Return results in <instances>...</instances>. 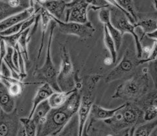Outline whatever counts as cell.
<instances>
[{
  "mask_svg": "<svg viewBox=\"0 0 157 136\" xmlns=\"http://www.w3.org/2000/svg\"><path fill=\"white\" fill-rule=\"evenodd\" d=\"M66 3L64 0H46L40 5L56 19L65 21Z\"/></svg>",
  "mask_w": 157,
  "mask_h": 136,
  "instance_id": "16",
  "label": "cell"
},
{
  "mask_svg": "<svg viewBox=\"0 0 157 136\" xmlns=\"http://www.w3.org/2000/svg\"><path fill=\"white\" fill-rule=\"evenodd\" d=\"M89 5L85 0H71L66 3L65 21L86 24L88 19V8Z\"/></svg>",
  "mask_w": 157,
  "mask_h": 136,
  "instance_id": "10",
  "label": "cell"
},
{
  "mask_svg": "<svg viewBox=\"0 0 157 136\" xmlns=\"http://www.w3.org/2000/svg\"><path fill=\"white\" fill-rule=\"evenodd\" d=\"M86 126L89 136H131V129L116 131L103 121H95L90 118Z\"/></svg>",
  "mask_w": 157,
  "mask_h": 136,
  "instance_id": "12",
  "label": "cell"
},
{
  "mask_svg": "<svg viewBox=\"0 0 157 136\" xmlns=\"http://www.w3.org/2000/svg\"><path fill=\"white\" fill-rule=\"evenodd\" d=\"M31 27L28 28L26 30L22 32L21 35L18 41V45L20 52L23 56L24 60H29V55H28V43L31 38Z\"/></svg>",
  "mask_w": 157,
  "mask_h": 136,
  "instance_id": "25",
  "label": "cell"
},
{
  "mask_svg": "<svg viewBox=\"0 0 157 136\" xmlns=\"http://www.w3.org/2000/svg\"><path fill=\"white\" fill-rule=\"evenodd\" d=\"M104 121L116 131L131 129L144 122L142 110L136 104L126 102L111 118Z\"/></svg>",
  "mask_w": 157,
  "mask_h": 136,
  "instance_id": "3",
  "label": "cell"
},
{
  "mask_svg": "<svg viewBox=\"0 0 157 136\" xmlns=\"http://www.w3.org/2000/svg\"><path fill=\"white\" fill-rule=\"evenodd\" d=\"M99 19L106 27L109 35L113 38L115 44L116 49L118 51L123 42V35L111 24L110 19V10L109 8H103L99 10Z\"/></svg>",
  "mask_w": 157,
  "mask_h": 136,
  "instance_id": "15",
  "label": "cell"
},
{
  "mask_svg": "<svg viewBox=\"0 0 157 136\" xmlns=\"http://www.w3.org/2000/svg\"><path fill=\"white\" fill-rule=\"evenodd\" d=\"M110 19L111 24L118 30L123 36L125 33L130 34L134 39L136 45V56L138 59L142 58V44L140 40V37L137 35L134 24L130 21L124 13L113 7H110Z\"/></svg>",
  "mask_w": 157,
  "mask_h": 136,
  "instance_id": "7",
  "label": "cell"
},
{
  "mask_svg": "<svg viewBox=\"0 0 157 136\" xmlns=\"http://www.w3.org/2000/svg\"><path fill=\"white\" fill-rule=\"evenodd\" d=\"M105 1L109 3V5H110V6L115 7V8H116V9H117L120 10L121 11H122L123 13H124L125 14V15L127 16V18H128V20H129L132 23V24H135V22H134V20L132 19V17H131L129 14H128V13H127L125 12V11L124 10H123V9L120 6L119 3H117V2L116 1V0H105Z\"/></svg>",
  "mask_w": 157,
  "mask_h": 136,
  "instance_id": "33",
  "label": "cell"
},
{
  "mask_svg": "<svg viewBox=\"0 0 157 136\" xmlns=\"http://www.w3.org/2000/svg\"><path fill=\"white\" fill-rule=\"evenodd\" d=\"M157 94L156 91L147 93L135 104L143 111L144 121H150L156 119L157 116Z\"/></svg>",
  "mask_w": 157,
  "mask_h": 136,
  "instance_id": "13",
  "label": "cell"
},
{
  "mask_svg": "<svg viewBox=\"0 0 157 136\" xmlns=\"http://www.w3.org/2000/svg\"><path fill=\"white\" fill-rule=\"evenodd\" d=\"M138 66V59L136 57V53H134L131 49L127 48L119 64L105 75V83H110L119 80L124 76L129 74Z\"/></svg>",
  "mask_w": 157,
  "mask_h": 136,
  "instance_id": "8",
  "label": "cell"
},
{
  "mask_svg": "<svg viewBox=\"0 0 157 136\" xmlns=\"http://www.w3.org/2000/svg\"><path fill=\"white\" fill-rule=\"evenodd\" d=\"M50 16L52 20L54 21L57 24V26H58L59 31L64 35H74L85 40L93 36L96 31V29L90 21L84 24L74 22L62 21L56 19L51 14Z\"/></svg>",
  "mask_w": 157,
  "mask_h": 136,
  "instance_id": "9",
  "label": "cell"
},
{
  "mask_svg": "<svg viewBox=\"0 0 157 136\" xmlns=\"http://www.w3.org/2000/svg\"><path fill=\"white\" fill-rule=\"evenodd\" d=\"M81 95L75 89L60 107L52 108L41 123L36 126V136H56L77 113Z\"/></svg>",
  "mask_w": 157,
  "mask_h": 136,
  "instance_id": "1",
  "label": "cell"
},
{
  "mask_svg": "<svg viewBox=\"0 0 157 136\" xmlns=\"http://www.w3.org/2000/svg\"><path fill=\"white\" fill-rule=\"evenodd\" d=\"M156 119L140 123L135 127L131 128V136H150L153 130L156 128Z\"/></svg>",
  "mask_w": 157,
  "mask_h": 136,
  "instance_id": "20",
  "label": "cell"
},
{
  "mask_svg": "<svg viewBox=\"0 0 157 136\" xmlns=\"http://www.w3.org/2000/svg\"><path fill=\"white\" fill-rule=\"evenodd\" d=\"M51 109L52 108L50 107L48 100H45L36 106L31 119H32L37 126L42 122Z\"/></svg>",
  "mask_w": 157,
  "mask_h": 136,
  "instance_id": "23",
  "label": "cell"
},
{
  "mask_svg": "<svg viewBox=\"0 0 157 136\" xmlns=\"http://www.w3.org/2000/svg\"><path fill=\"white\" fill-rule=\"evenodd\" d=\"M56 27H57V24H56L55 21L52 23L48 40L46 59H45L43 66L40 68H39L38 70H37L36 73L38 78L42 80L43 83H48L53 88L55 92H61L57 82V76L58 71H57V69H56L53 64L51 53V47L53 37V32Z\"/></svg>",
  "mask_w": 157,
  "mask_h": 136,
  "instance_id": "6",
  "label": "cell"
},
{
  "mask_svg": "<svg viewBox=\"0 0 157 136\" xmlns=\"http://www.w3.org/2000/svg\"><path fill=\"white\" fill-rule=\"evenodd\" d=\"M85 2L94 10H100L110 7L105 0H85Z\"/></svg>",
  "mask_w": 157,
  "mask_h": 136,
  "instance_id": "31",
  "label": "cell"
},
{
  "mask_svg": "<svg viewBox=\"0 0 157 136\" xmlns=\"http://www.w3.org/2000/svg\"><path fill=\"white\" fill-rule=\"evenodd\" d=\"M156 32H157L156 30L154 31L153 32H151L149 33L146 34V35H145V36H147L149 39L152 40H153V41H156V40H157V34H156Z\"/></svg>",
  "mask_w": 157,
  "mask_h": 136,
  "instance_id": "35",
  "label": "cell"
},
{
  "mask_svg": "<svg viewBox=\"0 0 157 136\" xmlns=\"http://www.w3.org/2000/svg\"><path fill=\"white\" fill-rule=\"evenodd\" d=\"M121 107V105L114 109H106L99 105L94 104L90 112L89 117L95 121H105L113 117Z\"/></svg>",
  "mask_w": 157,
  "mask_h": 136,
  "instance_id": "19",
  "label": "cell"
},
{
  "mask_svg": "<svg viewBox=\"0 0 157 136\" xmlns=\"http://www.w3.org/2000/svg\"><path fill=\"white\" fill-rule=\"evenodd\" d=\"M116 1L119 3L120 6L132 17L136 24L139 18L134 7L133 0H116Z\"/></svg>",
  "mask_w": 157,
  "mask_h": 136,
  "instance_id": "29",
  "label": "cell"
},
{
  "mask_svg": "<svg viewBox=\"0 0 157 136\" xmlns=\"http://www.w3.org/2000/svg\"><path fill=\"white\" fill-rule=\"evenodd\" d=\"M77 88L70 92H54L48 98V103L52 108L60 107L63 106L69 97V96L74 92ZM79 90V89H78Z\"/></svg>",
  "mask_w": 157,
  "mask_h": 136,
  "instance_id": "22",
  "label": "cell"
},
{
  "mask_svg": "<svg viewBox=\"0 0 157 136\" xmlns=\"http://www.w3.org/2000/svg\"><path fill=\"white\" fill-rule=\"evenodd\" d=\"M82 136H89L88 133V130H87V126H86V123L85 124V127L83 128V131H82Z\"/></svg>",
  "mask_w": 157,
  "mask_h": 136,
  "instance_id": "38",
  "label": "cell"
},
{
  "mask_svg": "<svg viewBox=\"0 0 157 136\" xmlns=\"http://www.w3.org/2000/svg\"><path fill=\"white\" fill-rule=\"evenodd\" d=\"M104 63L107 65V66H110L112 64H113V60H112V59L110 57V58H106L105 60H104Z\"/></svg>",
  "mask_w": 157,
  "mask_h": 136,
  "instance_id": "37",
  "label": "cell"
},
{
  "mask_svg": "<svg viewBox=\"0 0 157 136\" xmlns=\"http://www.w3.org/2000/svg\"><path fill=\"white\" fill-rule=\"evenodd\" d=\"M61 65L57 76V82L61 92H70L75 89L77 76L75 74L74 65L69 51L65 45L60 47Z\"/></svg>",
  "mask_w": 157,
  "mask_h": 136,
  "instance_id": "5",
  "label": "cell"
},
{
  "mask_svg": "<svg viewBox=\"0 0 157 136\" xmlns=\"http://www.w3.org/2000/svg\"><path fill=\"white\" fill-rule=\"evenodd\" d=\"M38 13H39V14H40V19L41 20L42 38H41L40 48H39L38 51V59L40 57V55H41L42 51L43 48H44L45 35H46V33L48 30V27L49 23L51 22V21L52 20L49 13L44 8H43L42 6H40V7H39Z\"/></svg>",
  "mask_w": 157,
  "mask_h": 136,
  "instance_id": "21",
  "label": "cell"
},
{
  "mask_svg": "<svg viewBox=\"0 0 157 136\" xmlns=\"http://www.w3.org/2000/svg\"><path fill=\"white\" fill-rule=\"evenodd\" d=\"M23 22L22 21L21 23H19L18 24H16L14 25L11 26L9 27L8 29H5L3 31L0 32V36H10L14 35V34L17 33L21 31V28L22 26V24H23Z\"/></svg>",
  "mask_w": 157,
  "mask_h": 136,
  "instance_id": "32",
  "label": "cell"
},
{
  "mask_svg": "<svg viewBox=\"0 0 157 136\" xmlns=\"http://www.w3.org/2000/svg\"><path fill=\"white\" fill-rule=\"evenodd\" d=\"M150 136H157V130H156V128L153 130V131L152 132V133L151 134Z\"/></svg>",
  "mask_w": 157,
  "mask_h": 136,
  "instance_id": "40",
  "label": "cell"
},
{
  "mask_svg": "<svg viewBox=\"0 0 157 136\" xmlns=\"http://www.w3.org/2000/svg\"><path fill=\"white\" fill-rule=\"evenodd\" d=\"M55 92L53 88L49 86L48 83L44 82L42 86L38 89L36 91V94L35 95L34 98L33 99V104H32V108L30 111L29 118L31 119L32 117L33 113L36 106L40 104L42 102L46 100L48 98L51 96V95Z\"/></svg>",
  "mask_w": 157,
  "mask_h": 136,
  "instance_id": "18",
  "label": "cell"
},
{
  "mask_svg": "<svg viewBox=\"0 0 157 136\" xmlns=\"http://www.w3.org/2000/svg\"><path fill=\"white\" fill-rule=\"evenodd\" d=\"M102 77L103 76L101 75H94L90 77L85 92L81 95L80 104L77 113L78 121V136H82L83 128L94 104L95 89Z\"/></svg>",
  "mask_w": 157,
  "mask_h": 136,
  "instance_id": "4",
  "label": "cell"
},
{
  "mask_svg": "<svg viewBox=\"0 0 157 136\" xmlns=\"http://www.w3.org/2000/svg\"><path fill=\"white\" fill-rule=\"evenodd\" d=\"M16 109L11 113L0 110V136H16L21 127Z\"/></svg>",
  "mask_w": 157,
  "mask_h": 136,
  "instance_id": "11",
  "label": "cell"
},
{
  "mask_svg": "<svg viewBox=\"0 0 157 136\" xmlns=\"http://www.w3.org/2000/svg\"><path fill=\"white\" fill-rule=\"evenodd\" d=\"M0 1H3V2H7L8 1V0H0ZM35 1L36 2H38V0H35Z\"/></svg>",
  "mask_w": 157,
  "mask_h": 136,
  "instance_id": "41",
  "label": "cell"
},
{
  "mask_svg": "<svg viewBox=\"0 0 157 136\" xmlns=\"http://www.w3.org/2000/svg\"><path fill=\"white\" fill-rule=\"evenodd\" d=\"M15 109V98L10 95L5 84L0 81V110L5 113H11Z\"/></svg>",
  "mask_w": 157,
  "mask_h": 136,
  "instance_id": "17",
  "label": "cell"
},
{
  "mask_svg": "<svg viewBox=\"0 0 157 136\" xmlns=\"http://www.w3.org/2000/svg\"><path fill=\"white\" fill-rule=\"evenodd\" d=\"M103 40H104V43H105V47L106 49L109 51L110 55V58L112 59V60H113V64H114L117 60V51L116 49L115 44L113 40L109 35L107 29H106V27L105 25H104V31H103Z\"/></svg>",
  "mask_w": 157,
  "mask_h": 136,
  "instance_id": "27",
  "label": "cell"
},
{
  "mask_svg": "<svg viewBox=\"0 0 157 136\" xmlns=\"http://www.w3.org/2000/svg\"><path fill=\"white\" fill-rule=\"evenodd\" d=\"M151 3H152V4L153 5L154 9L156 11V9H157V8H156V1H157V0H151Z\"/></svg>",
  "mask_w": 157,
  "mask_h": 136,
  "instance_id": "39",
  "label": "cell"
},
{
  "mask_svg": "<svg viewBox=\"0 0 157 136\" xmlns=\"http://www.w3.org/2000/svg\"><path fill=\"white\" fill-rule=\"evenodd\" d=\"M135 28L140 27L143 31V35L153 32L157 29V21L156 19L147 18L141 20H138L136 24H134Z\"/></svg>",
  "mask_w": 157,
  "mask_h": 136,
  "instance_id": "26",
  "label": "cell"
},
{
  "mask_svg": "<svg viewBox=\"0 0 157 136\" xmlns=\"http://www.w3.org/2000/svg\"><path fill=\"white\" fill-rule=\"evenodd\" d=\"M39 7L38 8H36L33 3H32L28 8L18 13L11 15L3 21H0V32L3 31L11 26L18 24L29 18L31 16L38 12Z\"/></svg>",
  "mask_w": 157,
  "mask_h": 136,
  "instance_id": "14",
  "label": "cell"
},
{
  "mask_svg": "<svg viewBox=\"0 0 157 136\" xmlns=\"http://www.w3.org/2000/svg\"><path fill=\"white\" fill-rule=\"evenodd\" d=\"M16 136H26L25 134V131H24V128L22 125H21L20 129H19V131H18L17 135H16Z\"/></svg>",
  "mask_w": 157,
  "mask_h": 136,
  "instance_id": "36",
  "label": "cell"
},
{
  "mask_svg": "<svg viewBox=\"0 0 157 136\" xmlns=\"http://www.w3.org/2000/svg\"><path fill=\"white\" fill-rule=\"evenodd\" d=\"M20 121L24 128L26 136H36V125L32 119L20 117Z\"/></svg>",
  "mask_w": 157,
  "mask_h": 136,
  "instance_id": "30",
  "label": "cell"
},
{
  "mask_svg": "<svg viewBox=\"0 0 157 136\" xmlns=\"http://www.w3.org/2000/svg\"><path fill=\"white\" fill-rule=\"evenodd\" d=\"M149 71L147 68H144L141 71L117 86L112 98L136 103L149 93Z\"/></svg>",
  "mask_w": 157,
  "mask_h": 136,
  "instance_id": "2",
  "label": "cell"
},
{
  "mask_svg": "<svg viewBox=\"0 0 157 136\" xmlns=\"http://www.w3.org/2000/svg\"><path fill=\"white\" fill-rule=\"evenodd\" d=\"M56 136H78V121L77 113Z\"/></svg>",
  "mask_w": 157,
  "mask_h": 136,
  "instance_id": "24",
  "label": "cell"
},
{
  "mask_svg": "<svg viewBox=\"0 0 157 136\" xmlns=\"http://www.w3.org/2000/svg\"><path fill=\"white\" fill-rule=\"evenodd\" d=\"M25 9L13 8L6 2L0 1V21H3L9 16L18 13Z\"/></svg>",
  "mask_w": 157,
  "mask_h": 136,
  "instance_id": "28",
  "label": "cell"
},
{
  "mask_svg": "<svg viewBox=\"0 0 157 136\" xmlns=\"http://www.w3.org/2000/svg\"><path fill=\"white\" fill-rule=\"evenodd\" d=\"M0 72H1L2 75L4 77H12V75H11V71L10 70L9 68L8 67V66L5 64L4 62H3L2 66H1V68H0Z\"/></svg>",
  "mask_w": 157,
  "mask_h": 136,
  "instance_id": "34",
  "label": "cell"
}]
</instances>
